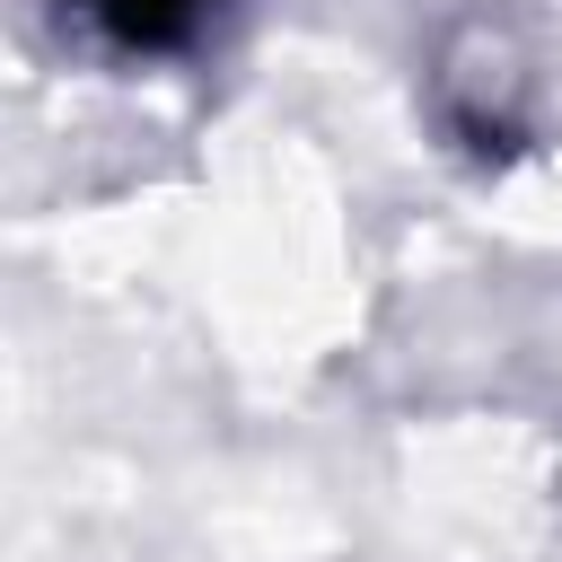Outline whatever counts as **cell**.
Returning a JSON list of instances; mask_svg holds the SVG:
<instances>
[{
	"mask_svg": "<svg viewBox=\"0 0 562 562\" xmlns=\"http://www.w3.org/2000/svg\"><path fill=\"white\" fill-rule=\"evenodd\" d=\"M70 9L88 26H105L114 44H132V53H176V44H193L211 26L220 0H70Z\"/></svg>",
	"mask_w": 562,
	"mask_h": 562,
	"instance_id": "obj_1",
	"label": "cell"
}]
</instances>
